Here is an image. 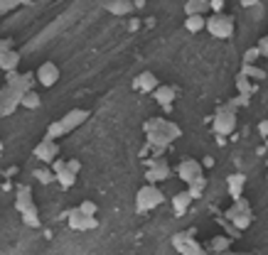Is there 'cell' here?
Segmentation results:
<instances>
[{
  "label": "cell",
  "instance_id": "cell-29",
  "mask_svg": "<svg viewBox=\"0 0 268 255\" xmlns=\"http://www.w3.org/2000/svg\"><path fill=\"white\" fill-rule=\"evenodd\" d=\"M231 211H234V214H246V216H251V214H249V201L244 199V197H239Z\"/></svg>",
  "mask_w": 268,
  "mask_h": 255
},
{
  "label": "cell",
  "instance_id": "cell-3",
  "mask_svg": "<svg viewBox=\"0 0 268 255\" xmlns=\"http://www.w3.org/2000/svg\"><path fill=\"white\" fill-rule=\"evenodd\" d=\"M234 130H236V115H234V110L222 108L214 115V133L219 138H224V135H229Z\"/></svg>",
  "mask_w": 268,
  "mask_h": 255
},
{
  "label": "cell",
  "instance_id": "cell-18",
  "mask_svg": "<svg viewBox=\"0 0 268 255\" xmlns=\"http://www.w3.org/2000/svg\"><path fill=\"white\" fill-rule=\"evenodd\" d=\"M190 204H192V197L187 194V189H185V192H180V194H175L173 206H175V211H177V214H185V211L190 209Z\"/></svg>",
  "mask_w": 268,
  "mask_h": 255
},
{
  "label": "cell",
  "instance_id": "cell-37",
  "mask_svg": "<svg viewBox=\"0 0 268 255\" xmlns=\"http://www.w3.org/2000/svg\"><path fill=\"white\" fill-rule=\"evenodd\" d=\"M258 135H261L263 140H268V120H261V123H258Z\"/></svg>",
  "mask_w": 268,
  "mask_h": 255
},
{
  "label": "cell",
  "instance_id": "cell-34",
  "mask_svg": "<svg viewBox=\"0 0 268 255\" xmlns=\"http://www.w3.org/2000/svg\"><path fill=\"white\" fill-rule=\"evenodd\" d=\"M67 169V160H62V157H57L55 162H52V172H55V177H57L59 172H64Z\"/></svg>",
  "mask_w": 268,
  "mask_h": 255
},
{
  "label": "cell",
  "instance_id": "cell-13",
  "mask_svg": "<svg viewBox=\"0 0 268 255\" xmlns=\"http://www.w3.org/2000/svg\"><path fill=\"white\" fill-rule=\"evenodd\" d=\"M135 86L140 89L143 93H153L160 84H157V79H155L153 72H143L140 76H138V81H135Z\"/></svg>",
  "mask_w": 268,
  "mask_h": 255
},
{
  "label": "cell",
  "instance_id": "cell-12",
  "mask_svg": "<svg viewBox=\"0 0 268 255\" xmlns=\"http://www.w3.org/2000/svg\"><path fill=\"white\" fill-rule=\"evenodd\" d=\"M175 96H177V91H175V86H157L153 91V98L165 108V106H173Z\"/></svg>",
  "mask_w": 268,
  "mask_h": 255
},
{
  "label": "cell",
  "instance_id": "cell-21",
  "mask_svg": "<svg viewBox=\"0 0 268 255\" xmlns=\"http://www.w3.org/2000/svg\"><path fill=\"white\" fill-rule=\"evenodd\" d=\"M239 74H244L246 79H261V81L266 79V72H263L261 67H256V64H244Z\"/></svg>",
  "mask_w": 268,
  "mask_h": 255
},
{
  "label": "cell",
  "instance_id": "cell-1",
  "mask_svg": "<svg viewBox=\"0 0 268 255\" xmlns=\"http://www.w3.org/2000/svg\"><path fill=\"white\" fill-rule=\"evenodd\" d=\"M163 201H165L163 192H160L155 184H145V186H140V189H138L135 206H138V211H153V209H157Z\"/></svg>",
  "mask_w": 268,
  "mask_h": 255
},
{
  "label": "cell",
  "instance_id": "cell-27",
  "mask_svg": "<svg viewBox=\"0 0 268 255\" xmlns=\"http://www.w3.org/2000/svg\"><path fill=\"white\" fill-rule=\"evenodd\" d=\"M22 223H25V226H30V228H39L37 209H35V211H27V214H22Z\"/></svg>",
  "mask_w": 268,
  "mask_h": 255
},
{
  "label": "cell",
  "instance_id": "cell-8",
  "mask_svg": "<svg viewBox=\"0 0 268 255\" xmlns=\"http://www.w3.org/2000/svg\"><path fill=\"white\" fill-rule=\"evenodd\" d=\"M168 177H170V167H168L165 160H153V162H150V169L145 172V179L150 184L163 182V179H168Z\"/></svg>",
  "mask_w": 268,
  "mask_h": 255
},
{
  "label": "cell",
  "instance_id": "cell-32",
  "mask_svg": "<svg viewBox=\"0 0 268 255\" xmlns=\"http://www.w3.org/2000/svg\"><path fill=\"white\" fill-rule=\"evenodd\" d=\"M261 56V49L258 47H251V49H246V56H244V64H253L256 59Z\"/></svg>",
  "mask_w": 268,
  "mask_h": 255
},
{
  "label": "cell",
  "instance_id": "cell-2",
  "mask_svg": "<svg viewBox=\"0 0 268 255\" xmlns=\"http://www.w3.org/2000/svg\"><path fill=\"white\" fill-rule=\"evenodd\" d=\"M204 30H207L211 37H217V39H229L231 32H234V20H231V15H227V13L211 15V18H207Z\"/></svg>",
  "mask_w": 268,
  "mask_h": 255
},
{
  "label": "cell",
  "instance_id": "cell-15",
  "mask_svg": "<svg viewBox=\"0 0 268 255\" xmlns=\"http://www.w3.org/2000/svg\"><path fill=\"white\" fill-rule=\"evenodd\" d=\"M133 8H135L133 3H126V0H111V3H106V10L114 13V15H128Z\"/></svg>",
  "mask_w": 268,
  "mask_h": 255
},
{
  "label": "cell",
  "instance_id": "cell-19",
  "mask_svg": "<svg viewBox=\"0 0 268 255\" xmlns=\"http://www.w3.org/2000/svg\"><path fill=\"white\" fill-rule=\"evenodd\" d=\"M204 25H207L204 15H192V18H185V30H187V32H202V30H204Z\"/></svg>",
  "mask_w": 268,
  "mask_h": 255
},
{
  "label": "cell",
  "instance_id": "cell-35",
  "mask_svg": "<svg viewBox=\"0 0 268 255\" xmlns=\"http://www.w3.org/2000/svg\"><path fill=\"white\" fill-rule=\"evenodd\" d=\"M209 10H214V15H219L224 10V0H211L209 3Z\"/></svg>",
  "mask_w": 268,
  "mask_h": 255
},
{
  "label": "cell",
  "instance_id": "cell-25",
  "mask_svg": "<svg viewBox=\"0 0 268 255\" xmlns=\"http://www.w3.org/2000/svg\"><path fill=\"white\" fill-rule=\"evenodd\" d=\"M77 209L81 211V216H86V219H94V216H96V209H98V206H96L94 201H81Z\"/></svg>",
  "mask_w": 268,
  "mask_h": 255
},
{
  "label": "cell",
  "instance_id": "cell-17",
  "mask_svg": "<svg viewBox=\"0 0 268 255\" xmlns=\"http://www.w3.org/2000/svg\"><path fill=\"white\" fill-rule=\"evenodd\" d=\"M207 10H209V3H204V0H187V3H185L187 18H192V15H202V13H207Z\"/></svg>",
  "mask_w": 268,
  "mask_h": 255
},
{
  "label": "cell",
  "instance_id": "cell-6",
  "mask_svg": "<svg viewBox=\"0 0 268 255\" xmlns=\"http://www.w3.org/2000/svg\"><path fill=\"white\" fill-rule=\"evenodd\" d=\"M177 177H180L182 182L192 184L197 177H202V164L197 162V160H182L180 167H177Z\"/></svg>",
  "mask_w": 268,
  "mask_h": 255
},
{
  "label": "cell",
  "instance_id": "cell-4",
  "mask_svg": "<svg viewBox=\"0 0 268 255\" xmlns=\"http://www.w3.org/2000/svg\"><path fill=\"white\" fill-rule=\"evenodd\" d=\"M20 98H22L20 91L10 89V86H3V91H0V115H10L20 106Z\"/></svg>",
  "mask_w": 268,
  "mask_h": 255
},
{
  "label": "cell",
  "instance_id": "cell-39",
  "mask_svg": "<svg viewBox=\"0 0 268 255\" xmlns=\"http://www.w3.org/2000/svg\"><path fill=\"white\" fill-rule=\"evenodd\" d=\"M13 49V42L10 39H0V52H10Z\"/></svg>",
  "mask_w": 268,
  "mask_h": 255
},
{
  "label": "cell",
  "instance_id": "cell-16",
  "mask_svg": "<svg viewBox=\"0 0 268 255\" xmlns=\"http://www.w3.org/2000/svg\"><path fill=\"white\" fill-rule=\"evenodd\" d=\"M20 106L25 110H37L39 106H42V98H39L37 91H27L22 98H20Z\"/></svg>",
  "mask_w": 268,
  "mask_h": 255
},
{
  "label": "cell",
  "instance_id": "cell-26",
  "mask_svg": "<svg viewBox=\"0 0 268 255\" xmlns=\"http://www.w3.org/2000/svg\"><path fill=\"white\" fill-rule=\"evenodd\" d=\"M55 179H57V182L62 184L64 189H69V186H74V182H77V177H74L72 172H67V169H64V172H59V174H57V177H55Z\"/></svg>",
  "mask_w": 268,
  "mask_h": 255
},
{
  "label": "cell",
  "instance_id": "cell-38",
  "mask_svg": "<svg viewBox=\"0 0 268 255\" xmlns=\"http://www.w3.org/2000/svg\"><path fill=\"white\" fill-rule=\"evenodd\" d=\"M96 226H98V221H96V216H94V219H86V221H84V231H94Z\"/></svg>",
  "mask_w": 268,
  "mask_h": 255
},
{
  "label": "cell",
  "instance_id": "cell-14",
  "mask_svg": "<svg viewBox=\"0 0 268 255\" xmlns=\"http://www.w3.org/2000/svg\"><path fill=\"white\" fill-rule=\"evenodd\" d=\"M244 184H246V174H244V172H236V174H231V177H229V192H231V197H234V199H239V197H241Z\"/></svg>",
  "mask_w": 268,
  "mask_h": 255
},
{
  "label": "cell",
  "instance_id": "cell-28",
  "mask_svg": "<svg viewBox=\"0 0 268 255\" xmlns=\"http://www.w3.org/2000/svg\"><path fill=\"white\" fill-rule=\"evenodd\" d=\"M229 219H234L236 228H246L251 223V216H246V214H234V211H229Z\"/></svg>",
  "mask_w": 268,
  "mask_h": 255
},
{
  "label": "cell",
  "instance_id": "cell-36",
  "mask_svg": "<svg viewBox=\"0 0 268 255\" xmlns=\"http://www.w3.org/2000/svg\"><path fill=\"white\" fill-rule=\"evenodd\" d=\"M211 243H214V245H217V248H214V250H224V248H227V245H229V240H227V238H214V240H211Z\"/></svg>",
  "mask_w": 268,
  "mask_h": 255
},
{
  "label": "cell",
  "instance_id": "cell-11",
  "mask_svg": "<svg viewBox=\"0 0 268 255\" xmlns=\"http://www.w3.org/2000/svg\"><path fill=\"white\" fill-rule=\"evenodd\" d=\"M20 64V54L15 49H10V52H0V72L5 74H13L18 69Z\"/></svg>",
  "mask_w": 268,
  "mask_h": 255
},
{
  "label": "cell",
  "instance_id": "cell-9",
  "mask_svg": "<svg viewBox=\"0 0 268 255\" xmlns=\"http://www.w3.org/2000/svg\"><path fill=\"white\" fill-rule=\"evenodd\" d=\"M89 118V110H84V108H74V110H69L59 123H62V128H64V133H69V130H74V128H79L84 120Z\"/></svg>",
  "mask_w": 268,
  "mask_h": 255
},
{
  "label": "cell",
  "instance_id": "cell-33",
  "mask_svg": "<svg viewBox=\"0 0 268 255\" xmlns=\"http://www.w3.org/2000/svg\"><path fill=\"white\" fill-rule=\"evenodd\" d=\"M67 172H72V174L77 177L79 172H81V162H79V160H67Z\"/></svg>",
  "mask_w": 268,
  "mask_h": 255
},
{
  "label": "cell",
  "instance_id": "cell-20",
  "mask_svg": "<svg viewBox=\"0 0 268 255\" xmlns=\"http://www.w3.org/2000/svg\"><path fill=\"white\" fill-rule=\"evenodd\" d=\"M67 221H69V228H72V231H84V221H86V216H81L79 209H72V211L67 214Z\"/></svg>",
  "mask_w": 268,
  "mask_h": 255
},
{
  "label": "cell",
  "instance_id": "cell-22",
  "mask_svg": "<svg viewBox=\"0 0 268 255\" xmlns=\"http://www.w3.org/2000/svg\"><path fill=\"white\" fill-rule=\"evenodd\" d=\"M236 89H239V93H241V98H249L251 93H253V86H251V81L244 76V74L236 76Z\"/></svg>",
  "mask_w": 268,
  "mask_h": 255
},
{
  "label": "cell",
  "instance_id": "cell-23",
  "mask_svg": "<svg viewBox=\"0 0 268 255\" xmlns=\"http://www.w3.org/2000/svg\"><path fill=\"white\" fill-rule=\"evenodd\" d=\"M204 186H207V182H204V177H197V179H194V182L190 184L187 194L192 197V201H194V199H199V197L204 194Z\"/></svg>",
  "mask_w": 268,
  "mask_h": 255
},
{
  "label": "cell",
  "instance_id": "cell-24",
  "mask_svg": "<svg viewBox=\"0 0 268 255\" xmlns=\"http://www.w3.org/2000/svg\"><path fill=\"white\" fill-rule=\"evenodd\" d=\"M64 135V128H62V123L59 120H55V123H49V128H47V135H44V140H52V143H57V138H62Z\"/></svg>",
  "mask_w": 268,
  "mask_h": 255
},
{
  "label": "cell",
  "instance_id": "cell-31",
  "mask_svg": "<svg viewBox=\"0 0 268 255\" xmlns=\"http://www.w3.org/2000/svg\"><path fill=\"white\" fill-rule=\"evenodd\" d=\"M35 177H37L39 182H44V184L55 182V172H52V169H37V172H35Z\"/></svg>",
  "mask_w": 268,
  "mask_h": 255
},
{
  "label": "cell",
  "instance_id": "cell-5",
  "mask_svg": "<svg viewBox=\"0 0 268 255\" xmlns=\"http://www.w3.org/2000/svg\"><path fill=\"white\" fill-rule=\"evenodd\" d=\"M37 81L44 86V89H49V86H55L59 81V67L55 61H44V64H39L37 67Z\"/></svg>",
  "mask_w": 268,
  "mask_h": 255
},
{
  "label": "cell",
  "instance_id": "cell-40",
  "mask_svg": "<svg viewBox=\"0 0 268 255\" xmlns=\"http://www.w3.org/2000/svg\"><path fill=\"white\" fill-rule=\"evenodd\" d=\"M266 145H268V140H266Z\"/></svg>",
  "mask_w": 268,
  "mask_h": 255
},
{
  "label": "cell",
  "instance_id": "cell-7",
  "mask_svg": "<svg viewBox=\"0 0 268 255\" xmlns=\"http://www.w3.org/2000/svg\"><path fill=\"white\" fill-rule=\"evenodd\" d=\"M35 157L42 160L44 164H52L59 157L57 143H52V140H42V143H37V147H35Z\"/></svg>",
  "mask_w": 268,
  "mask_h": 255
},
{
  "label": "cell",
  "instance_id": "cell-30",
  "mask_svg": "<svg viewBox=\"0 0 268 255\" xmlns=\"http://www.w3.org/2000/svg\"><path fill=\"white\" fill-rule=\"evenodd\" d=\"M180 253H182V255H204V253H202V248H199L197 243H185V245L180 248Z\"/></svg>",
  "mask_w": 268,
  "mask_h": 255
},
{
  "label": "cell",
  "instance_id": "cell-10",
  "mask_svg": "<svg viewBox=\"0 0 268 255\" xmlns=\"http://www.w3.org/2000/svg\"><path fill=\"white\" fill-rule=\"evenodd\" d=\"M15 209L20 211V216H22V214H27V211H35V209H37V206H35V201H32V189L20 186L18 197H15Z\"/></svg>",
  "mask_w": 268,
  "mask_h": 255
}]
</instances>
